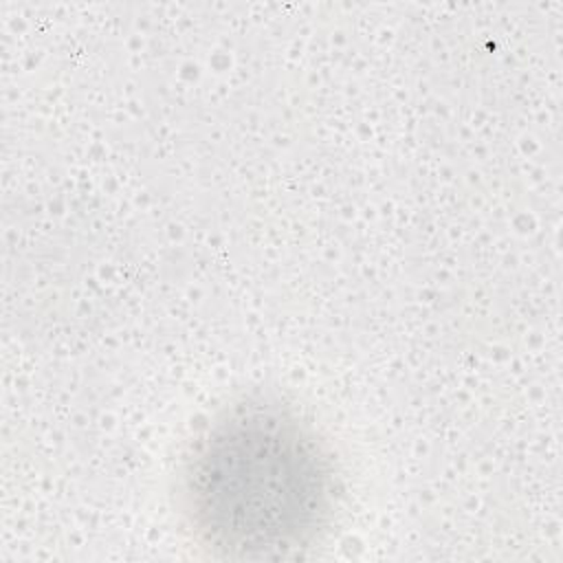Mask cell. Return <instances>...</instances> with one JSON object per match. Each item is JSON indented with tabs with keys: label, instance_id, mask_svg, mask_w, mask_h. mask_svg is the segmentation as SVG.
<instances>
[{
	"label": "cell",
	"instance_id": "cell-1",
	"mask_svg": "<svg viewBox=\"0 0 563 563\" xmlns=\"http://www.w3.org/2000/svg\"><path fill=\"white\" fill-rule=\"evenodd\" d=\"M334 466L290 407L249 398L194 442L180 477L183 515L213 554L273 559L308 548L334 510Z\"/></svg>",
	"mask_w": 563,
	"mask_h": 563
}]
</instances>
